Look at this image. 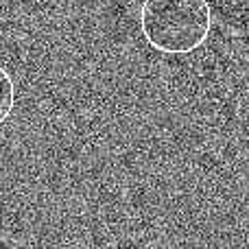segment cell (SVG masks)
I'll use <instances>...</instances> for the list:
<instances>
[{"label":"cell","instance_id":"6da1fadb","mask_svg":"<svg viewBox=\"0 0 249 249\" xmlns=\"http://www.w3.org/2000/svg\"><path fill=\"white\" fill-rule=\"evenodd\" d=\"M140 29L149 46L166 55H188L203 46L212 29L208 0H144Z\"/></svg>","mask_w":249,"mask_h":249},{"label":"cell","instance_id":"7a4b0ae2","mask_svg":"<svg viewBox=\"0 0 249 249\" xmlns=\"http://www.w3.org/2000/svg\"><path fill=\"white\" fill-rule=\"evenodd\" d=\"M16 103V83L13 77L0 66V124L7 123Z\"/></svg>","mask_w":249,"mask_h":249}]
</instances>
